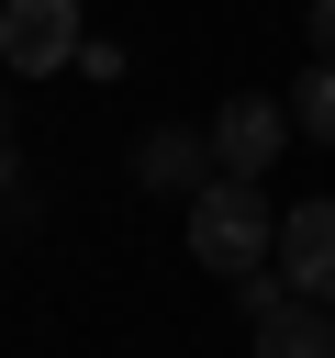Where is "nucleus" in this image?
<instances>
[{"instance_id":"obj_7","label":"nucleus","mask_w":335,"mask_h":358,"mask_svg":"<svg viewBox=\"0 0 335 358\" xmlns=\"http://www.w3.org/2000/svg\"><path fill=\"white\" fill-rule=\"evenodd\" d=\"M279 101H290V123H302L313 145H335V56H313V67H302Z\"/></svg>"},{"instance_id":"obj_6","label":"nucleus","mask_w":335,"mask_h":358,"mask_svg":"<svg viewBox=\"0 0 335 358\" xmlns=\"http://www.w3.org/2000/svg\"><path fill=\"white\" fill-rule=\"evenodd\" d=\"M279 280L313 291V302H335V201H324V190L279 213Z\"/></svg>"},{"instance_id":"obj_1","label":"nucleus","mask_w":335,"mask_h":358,"mask_svg":"<svg viewBox=\"0 0 335 358\" xmlns=\"http://www.w3.org/2000/svg\"><path fill=\"white\" fill-rule=\"evenodd\" d=\"M268 246H279L268 179H212V190H190V257H201L212 280H257Z\"/></svg>"},{"instance_id":"obj_4","label":"nucleus","mask_w":335,"mask_h":358,"mask_svg":"<svg viewBox=\"0 0 335 358\" xmlns=\"http://www.w3.org/2000/svg\"><path fill=\"white\" fill-rule=\"evenodd\" d=\"M78 0H0V67L11 78H56V67H78Z\"/></svg>"},{"instance_id":"obj_5","label":"nucleus","mask_w":335,"mask_h":358,"mask_svg":"<svg viewBox=\"0 0 335 358\" xmlns=\"http://www.w3.org/2000/svg\"><path fill=\"white\" fill-rule=\"evenodd\" d=\"M223 157H212V123H156L134 134V190H212Z\"/></svg>"},{"instance_id":"obj_9","label":"nucleus","mask_w":335,"mask_h":358,"mask_svg":"<svg viewBox=\"0 0 335 358\" xmlns=\"http://www.w3.org/2000/svg\"><path fill=\"white\" fill-rule=\"evenodd\" d=\"M0 157H11V123H0Z\"/></svg>"},{"instance_id":"obj_2","label":"nucleus","mask_w":335,"mask_h":358,"mask_svg":"<svg viewBox=\"0 0 335 358\" xmlns=\"http://www.w3.org/2000/svg\"><path fill=\"white\" fill-rule=\"evenodd\" d=\"M234 302H246V324H257V358H335V302H313V291H290V280H234Z\"/></svg>"},{"instance_id":"obj_8","label":"nucleus","mask_w":335,"mask_h":358,"mask_svg":"<svg viewBox=\"0 0 335 358\" xmlns=\"http://www.w3.org/2000/svg\"><path fill=\"white\" fill-rule=\"evenodd\" d=\"M302 34H313V56H335V0H313V11H302Z\"/></svg>"},{"instance_id":"obj_3","label":"nucleus","mask_w":335,"mask_h":358,"mask_svg":"<svg viewBox=\"0 0 335 358\" xmlns=\"http://www.w3.org/2000/svg\"><path fill=\"white\" fill-rule=\"evenodd\" d=\"M290 134H302V123H290L279 90H234V101L212 112V157H223V179H268Z\"/></svg>"}]
</instances>
